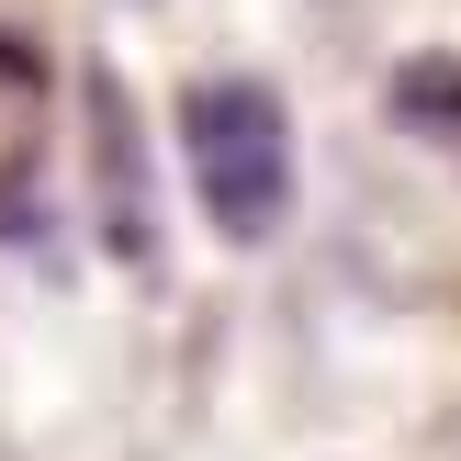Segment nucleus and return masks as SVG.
I'll list each match as a JSON object with an SVG mask.
<instances>
[{
    "instance_id": "obj_3",
    "label": "nucleus",
    "mask_w": 461,
    "mask_h": 461,
    "mask_svg": "<svg viewBox=\"0 0 461 461\" xmlns=\"http://www.w3.org/2000/svg\"><path fill=\"white\" fill-rule=\"evenodd\" d=\"M394 113L428 135V147L461 158V57H417V68H394Z\"/></svg>"
},
{
    "instance_id": "obj_2",
    "label": "nucleus",
    "mask_w": 461,
    "mask_h": 461,
    "mask_svg": "<svg viewBox=\"0 0 461 461\" xmlns=\"http://www.w3.org/2000/svg\"><path fill=\"white\" fill-rule=\"evenodd\" d=\"M90 113H102V203H113V248L147 259V169H135V113L113 79H90Z\"/></svg>"
},
{
    "instance_id": "obj_1",
    "label": "nucleus",
    "mask_w": 461,
    "mask_h": 461,
    "mask_svg": "<svg viewBox=\"0 0 461 461\" xmlns=\"http://www.w3.org/2000/svg\"><path fill=\"white\" fill-rule=\"evenodd\" d=\"M180 169H192V203L214 214V237L259 248L293 214V113H282V90L270 79H192Z\"/></svg>"
},
{
    "instance_id": "obj_4",
    "label": "nucleus",
    "mask_w": 461,
    "mask_h": 461,
    "mask_svg": "<svg viewBox=\"0 0 461 461\" xmlns=\"http://www.w3.org/2000/svg\"><path fill=\"white\" fill-rule=\"evenodd\" d=\"M23 113H34V57L0 34V124H23ZM0 192H12V158H0Z\"/></svg>"
}]
</instances>
